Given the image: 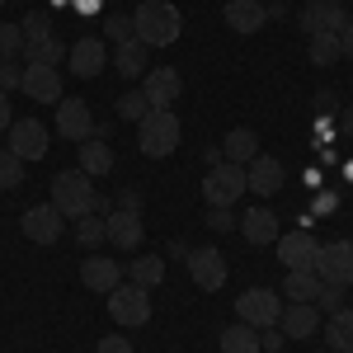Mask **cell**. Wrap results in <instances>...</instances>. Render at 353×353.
Returning a JSON list of instances; mask_svg holds the SVG:
<instances>
[{
  "mask_svg": "<svg viewBox=\"0 0 353 353\" xmlns=\"http://www.w3.org/2000/svg\"><path fill=\"white\" fill-rule=\"evenodd\" d=\"M132 28H137V43H146V48H170L174 38H179V10L170 5V0H141L132 10Z\"/></svg>",
  "mask_w": 353,
  "mask_h": 353,
  "instance_id": "obj_1",
  "label": "cell"
},
{
  "mask_svg": "<svg viewBox=\"0 0 353 353\" xmlns=\"http://www.w3.org/2000/svg\"><path fill=\"white\" fill-rule=\"evenodd\" d=\"M179 137H184V128H179L174 109H151L137 123V146H141V156H151V161L170 156V151L179 146Z\"/></svg>",
  "mask_w": 353,
  "mask_h": 353,
  "instance_id": "obj_2",
  "label": "cell"
},
{
  "mask_svg": "<svg viewBox=\"0 0 353 353\" xmlns=\"http://www.w3.org/2000/svg\"><path fill=\"white\" fill-rule=\"evenodd\" d=\"M52 208L61 217H90L94 212V184H90V174L81 170H61L52 179Z\"/></svg>",
  "mask_w": 353,
  "mask_h": 353,
  "instance_id": "obj_3",
  "label": "cell"
},
{
  "mask_svg": "<svg viewBox=\"0 0 353 353\" xmlns=\"http://www.w3.org/2000/svg\"><path fill=\"white\" fill-rule=\"evenodd\" d=\"M109 316H113V325H123V330H141L151 321V292L137 288V283H118L109 292Z\"/></svg>",
  "mask_w": 353,
  "mask_h": 353,
  "instance_id": "obj_4",
  "label": "cell"
},
{
  "mask_svg": "<svg viewBox=\"0 0 353 353\" xmlns=\"http://www.w3.org/2000/svg\"><path fill=\"white\" fill-rule=\"evenodd\" d=\"M241 193H245V165L221 161L203 174V198H208V208H231Z\"/></svg>",
  "mask_w": 353,
  "mask_h": 353,
  "instance_id": "obj_5",
  "label": "cell"
},
{
  "mask_svg": "<svg viewBox=\"0 0 353 353\" xmlns=\"http://www.w3.org/2000/svg\"><path fill=\"white\" fill-rule=\"evenodd\" d=\"M278 316H283V297L269 292V288H250V292L236 297V321H245V325L269 330V325H278Z\"/></svg>",
  "mask_w": 353,
  "mask_h": 353,
  "instance_id": "obj_6",
  "label": "cell"
},
{
  "mask_svg": "<svg viewBox=\"0 0 353 353\" xmlns=\"http://www.w3.org/2000/svg\"><path fill=\"white\" fill-rule=\"evenodd\" d=\"M297 24H301L306 38H316V33H334V38H339V33L349 28V10H344L339 0H306Z\"/></svg>",
  "mask_w": 353,
  "mask_h": 353,
  "instance_id": "obj_7",
  "label": "cell"
},
{
  "mask_svg": "<svg viewBox=\"0 0 353 353\" xmlns=\"http://www.w3.org/2000/svg\"><path fill=\"white\" fill-rule=\"evenodd\" d=\"M184 264H189V278L203 288V292L226 288V254H221L217 245H198V250H189Z\"/></svg>",
  "mask_w": 353,
  "mask_h": 353,
  "instance_id": "obj_8",
  "label": "cell"
},
{
  "mask_svg": "<svg viewBox=\"0 0 353 353\" xmlns=\"http://www.w3.org/2000/svg\"><path fill=\"white\" fill-rule=\"evenodd\" d=\"M316 278L353 288V241H330L316 250Z\"/></svg>",
  "mask_w": 353,
  "mask_h": 353,
  "instance_id": "obj_9",
  "label": "cell"
},
{
  "mask_svg": "<svg viewBox=\"0 0 353 353\" xmlns=\"http://www.w3.org/2000/svg\"><path fill=\"white\" fill-rule=\"evenodd\" d=\"M5 146L19 156V161H43L48 156V128L38 118H14L10 132H5Z\"/></svg>",
  "mask_w": 353,
  "mask_h": 353,
  "instance_id": "obj_10",
  "label": "cell"
},
{
  "mask_svg": "<svg viewBox=\"0 0 353 353\" xmlns=\"http://www.w3.org/2000/svg\"><path fill=\"white\" fill-rule=\"evenodd\" d=\"M283 184H288V170H283V161L278 156H254V161L245 165V189L259 193V198H273V193H283Z\"/></svg>",
  "mask_w": 353,
  "mask_h": 353,
  "instance_id": "obj_11",
  "label": "cell"
},
{
  "mask_svg": "<svg viewBox=\"0 0 353 353\" xmlns=\"http://www.w3.org/2000/svg\"><path fill=\"white\" fill-rule=\"evenodd\" d=\"M61 226H66V217L57 212L52 203H33L24 217H19V231H24L33 245H52V241H61Z\"/></svg>",
  "mask_w": 353,
  "mask_h": 353,
  "instance_id": "obj_12",
  "label": "cell"
},
{
  "mask_svg": "<svg viewBox=\"0 0 353 353\" xmlns=\"http://www.w3.org/2000/svg\"><path fill=\"white\" fill-rule=\"evenodd\" d=\"M179 90H184V76H179L174 66H151V71L141 76V94H146L151 109H170V104L179 99Z\"/></svg>",
  "mask_w": 353,
  "mask_h": 353,
  "instance_id": "obj_13",
  "label": "cell"
},
{
  "mask_svg": "<svg viewBox=\"0 0 353 353\" xmlns=\"http://www.w3.org/2000/svg\"><path fill=\"white\" fill-rule=\"evenodd\" d=\"M278 259L288 264V269H311L316 273V250H321V241L301 226V231H288V236H278Z\"/></svg>",
  "mask_w": 353,
  "mask_h": 353,
  "instance_id": "obj_14",
  "label": "cell"
},
{
  "mask_svg": "<svg viewBox=\"0 0 353 353\" xmlns=\"http://www.w3.org/2000/svg\"><path fill=\"white\" fill-rule=\"evenodd\" d=\"M57 132L66 141H90L94 137V113L85 99H61L57 104Z\"/></svg>",
  "mask_w": 353,
  "mask_h": 353,
  "instance_id": "obj_15",
  "label": "cell"
},
{
  "mask_svg": "<svg viewBox=\"0 0 353 353\" xmlns=\"http://www.w3.org/2000/svg\"><path fill=\"white\" fill-rule=\"evenodd\" d=\"M66 61H71V71H76L81 81H94V76L109 66V48H104V38H76L71 52H66Z\"/></svg>",
  "mask_w": 353,
  "mask_h": 353,
  "instance_id": "obj_16",
  "label": "cell"
},
{
  "mask_svg": "<svg viewBox=\"0 0 353 353\" xmlns=\"http://www.w3.org/2000/svg\"><path fill=\"white\" fill-rule=\"evenodd\" d=\"M104 226H109V245L113 250H141V241H146L141 212H128V208H113L109 217H104Z\"/></svg>",
  "mask_w": 353,
  "mask_h": 353,
  "instance_id": "obj_17",
  "label": "cell"
},
{
  "mask_svg": "<svg viewBox=\"0 0 353 353\" xmlns=\"http://www.w3.org/2000/svg\"><path fill=\"white\" fill-rule=\"evenodd\" d=\"M33 104H61V71L57 66H24V81H19Z\"/></svg>",
  "mask_w": 353,
  "mask_h": 353,
  "instance_id": "obj_18",
  "label": "cell"
},
{
  "mask_svg": "<svg viewBox=\"0 0 353 353\" xmlns=\"http://www.w3.org/2000/svg\"><path fill=\"white\" fill-rule=\"evenodd\" d=\"M226 28H236V33H259V28L269 24V5L264 0H226Z\"/></svg>",
  "mask_w": 353,
  "mask_h": 353,
  "instance_id": "obj_19",
  "label": "cell"
},
{
  "mask_svg": "<svg viewBox=\"0 0 353 353\" xmlns=\"http://www.w3.org/2000/svg\"><path fill=\"white\" fill-rule=\"evenodd\" d=\"M278 325H283L288 339H311L321 330V311H316V301H292V306H283Z\"/></svg>",
  "mask_w": 353,
  "mask_h": 353,
  "instance_id": "obj_20",
  "label": "cell"
},
{
  "mask_svg": "<svg viewBox=\"0 0 353 353\" xmlns=\"http://www.w3.org/2000/svg\"><path fill=\"white\" fill-rule=\"evenodd\" d=\"M236 226H241V236L250 245H273L278 236H283V231H278V212H269L264 203H259V208H250V212H241Z\"/></svg>",
  "mask_w": 353,
  "mask_h": 353,
  "instance_id": "obj_21",
  "label": "cell"
},
{
  "mask_svg": "<svg viewBox=\"0 0 353 353\" xmlns=\"http://www.w3.org/2000/svg\"><path fill=\"white\" fill-rule=\"evenodd\" d=\"M81 283L90 292H113V288L123 283V264H113L109 254H90L81 264Z\"/></svg>",
  "mask_w": 353,
  "mask_h": 353,
  "instance_id": "obj_22",
  "label": "cell"
},
{
  "mask_svg": "<svg viewBox=\"0 0 353 353\" xmlns=\"http://www.w3.org/2000/svg\"><path fill=\"white\" fill-rule=\"evenodd\" d=\"M66 43L57 38V33H38V38H24V57H28V66H61L66 61Z\"/></svg>",
  "mask_w": 353,
  "mask_h": 353,
  "instance_id": "obj_23",
  "label": "cell"
},
{
  "mask_svg": "<svg viewBox=\"0 0 353 353\" xmlns=\"http://www.w3.org/2000/svg\"><path fill=\"white\" fill-rule=\"evenodd\" d=\"M146 61H151V48H146V43H123V48H113V71H118V76H128V81H141V76H146V71H151V66H146Z\"/></svg>",
  "mask_w": 353,
  "mask_h": 353,
  "instance_id": "obj_24",
  "label": "cell"
},
{
  "mask_svg": "<svg viewBox=\"0 0 353 353\" xmlns=\"http://www.w3.org/2000/svg\"><path fill=\"white\" fill-rule=\"evenodd\" d=\"M221 156H226L231 165H250L254 156H259V137H254V128H231L226 141H221Z\"/></svg>",
  "mask_w": 353,
  "mask_h": 353,
  "instance_id": "obj_25",
  "label": "cell"
},
{
  "mask_svg": "<svg viewBox=\"0 0 353 353\" xmlns=\"http://www.w3.org/2000/svg\"><path fill=\"white\" fill-rule=\"evenodd\" d=\"M81 174H90V179H104V174H113V146L109 141H81Z\"/></svg>",
  "mask_w": 353,
  "mask_h": 353,
  "instance_id": "obj_26",
  "label": "cell"
},
{
  "mask_svg": "<svg viewBox=\"0 0 353 353\" xmlns=\"http://www.w3.org/2000/svg\"><path fill=\"white\" fill-rule=\"evenodd\" d=\"M128 278L151 292V288H161V278H165V259L161 254H137L132 264H128Z\"/></svg>",
  "mask_w": 353,
  "mask_h": 353,
  "instance_id": "obj_27",
  "label": "cell"
},
{
  "mask_svg": "<svg viewBox=\"0 0 353 353\" xmlns=\"http://www.w3.org/2000/svg\"><path fill=\"white\" fill-rule=\"evenodd\" d=\"M221 353H259V330L236 321V325L221 330Z\"/></svg>",
  "mask_w": 353,
  "mask_h": 353,
  "instance_id": "obj_28",
  "label": "cell"
},
{
  "mask_svg": "<svg viewBox=\"0 0 353 353\" xmlns=\"http://www.w3.org/2000/svg\"><path fill=\"white\" fill-rule=\"evenodd\" d=\"M325 344H330L334 353L353 349V306H339V311L330 316V325H325Z\"/></svg>",
  "mask_w": 353,
  "mask_h": 353,
  "instance_id": "obj_29",
  "label": "cell"
},
{
  "mask_svg": "<svg viewBox=\"0 0 353 353\" xmlns=\"http://www.w3.org/2000/svg\"><path fill=\"white\" fill-rule=\"evenodd\" d=\"M283 292H288L292 301H316V292H321V278H316L311 269H288Z\"/></svg>",
  "mask_w": 353,
  "mask_h": 353,
  "instance_id": "obj_30",
  "label": "cell"
},
{
  "mask_svg": "<svg viewBox=\"0 0 353 353\" xmlns=\"http://www.w3.org/2000/svg\"><path fill=\"white\" fill-rule=\"evenodd\" d=\"M306 57H311V66H334L339 61V38L334 33H316L306 43Z\"/></svg>",
  "mask_w": 353,
  "mask_h": 353,
  "instance_id": "obj_31",
  "label": "cell"
},
{
  "mask_svg": "<svg viewBox=\"0 0 353 353\" xmlns=\"http://www.w3.org/2000/svg\"><path fill=\"white\" fill-rule=\"evenodd\" d=\"M19 184H24V161H19L10 146H0V193L19 189Z\"/></svg>",
  "mask_w": 353,
  "mask_h": 353,
  "instance_id": "obj_32",
  "label": "cell"
},
{
  "mask_svg": "<svg viewBox=\"0 0 353 353\" xmlns=\"http://www.w3.org/2000/svg\"><path fill=\"white\" fill-rule=\"evenodd\" d=\"M76 241H81L85 250H99V245L109 241V226H104V217H81V221H76Z\"/></svg>",
  "mask_w": 353,
  "mask_h": 353,
  "instance_id": "obj_33",
  "label": "cell"
},
{
  "mask_svg": "<svg viewBox=\"0 0 353 353\" xmlns=\"http://www.w3.org/2000/svg\"><path fill=\"white\" fill-rule=\"evenodd\" d=\"M151 113V104H146V94L141 90H128V94H118V118H128V123H141Z\"/></svg>",
  "mask_w": 353,
  "mask_h": 353,
  "instance_id": "obj_34",
  "label": "cell"
},
{
  "mask_svg": "<svg viewBox=\"0 0 353 353\" xmlns=\"http://www.w3.org/2000/svg\"><path fill=\"white\" fill-rule=\"evenodd\" d=\"M104 33L113 38V48H123V43H132L137 28H132V14H109L104 19Z\"/></svg>",
  "mask_w": 353,
  "mask_h": 353,
  "instance_id": "obj_35",
  "label": "cell"
},
{
  "mask_svg": "<svg viewBox=\"0 0 353 353\" xmlns=\"http://www.w3.org/2000/svg\"><path fill=\"white\" fill-rule=\"evenodd\" d=\"M19 48H24V28H19V24H5V19H0V61H10V57L19 52Z\"/></svg>",
  "mask_w": 353,
  "mask_h": 353,
  "instance_id": "obj_36",
  "label": "cell"
},
{
  "mask_svg": "<svg viewBox=\"0 0 353 353\" xmlns=\"http://www.w3.org/2000/svg\"><path fill=\"white\" fill-rule=\"evenodd\" d=\"M339 306H344V288H339V283H321V292H316V311L334 316Z\"/></svg>",
  "mask_w": 353,
  "mask_h": 353,
  "instance_id": "obj_37",
  "label": "cell"
},
{
  "mask_svg": "<svg viewBox=\"0 0 353 353\" xmlns=\"http://www.w3.org/2000/svg\"><path fill=\"white\" fill-rule=\"evenodd\" d=\"M19 81H24V66H14V61H0V94L19 90Z\"/></svg>",
  "mask_w": 353,
  "mask_h": 353,
  "instance_id": "obj_38",
  "label": "cell"
},
{
  "mask_svg": "<svg viewBox=\"0 0 353 353\" xmlns=\"http://www.w3.org/2000/svg\"><path fill=\"white\" fill-rule=\"evenodd\" d=\"M19 28H24V38H38V33H52V19H48V14H38V10H28Z\"/></svg>",
  "mask_w": 353,
  "mask_h": 353,
  "instance_id": "obj_39",
  "label": "cell"
},
{
  "mask_svg": "<svg viewBox=\"0 0 353 353\" xmlns=\"http://www.w3.org/2000/svg\"><path fill=\"white\" fill-rule=\"evenodd\" d=\"M236 221H241V217H236L231 208H212V212H208V231H217V236H221V231H231Z\"/></svg>",
  "mask_w": 353,
  "mask_h": 353,
  "instance_id": "obj_40",
  "label": "cell"
},
{
  "mask_svg": "<svg viewBox=\"0 0 353 353\" xmlns=\"http://www.w3.org/2000/svg\"><path fill=\"white\" fill-rule=\"evenodd\" d=\"M94 353H132V344H128L123 334H104V339L94 344Z\"/></svg>",
  "mask_w": 353,
  "mask_h": 353,
  "instance_id": "obj_41",
  "label": "cell"
},
{
  "mask_svg": "<svg viewBox=\"0 0 353 353\" xmlns=\"http://www.w3.org/2000/svg\"><path fill=\"white\" fill-rule=\"evenodd\" d=\"M283 339H288V334L269 325V330H264V339H259V349H269V353H273V349H283Z\"/></svg>",
  "mask_w": 353,
  "mask_h": 353,
  "instance_id": "obj_42",
  "label": "cell"
},
{
  "mask_svg": "<svg viewBox=\"0 0 353 353\" xmlns=\"http://www.w3.org/2000/svg\"><path fill=\"white\" fill-rule=\"evenodd\" d=\"M118 208H128V212H141V193H137V189H123V193H118Z\"/></svg>",
  "mask_w": 353,
  "mask_h": 353,
  "instance_id": "obj_43",
  "label": "cell"
},
{
  "mask_svg": "<svg viewBox=\"0 0 353 353\" xmlns=\"http://www.w3.org/2000/svg\"><path fill=\"white\" fill-rule=\"evenodd\" d=\"M339 57H349V61H353V19H349V28L339 33Z\"/></svg>",
  "mask_w": 353,
  "mask_h": 353,
  "instance_id": "obj_44",
  "label": "cell"
},
{
  "mask_svg": "<svg viewBox=\"0 0 353 353\" xmlns=\"http://www.w3.org/2000/svg\"><path fill=\"white\" fill-rule=\"evenodd\" d=\"M10 123H14V113H10V94H0V132H10Z\"/></svg>",
  "mask_w": 353,
  "mask_h": 353,
  "instance_id": "obj_45",
  "label": "cell"
},
{
  "mask_svg": "<svg viewBox=\"0 0 353 353\" xmlns=\"http://www.w3.org/2000/svg\"><path fill=\"white\" fill-rule=\"evenodd\" d=\"M339 132H344V137H349V141H353V104H349V109H344V113H339Z\"/></svg>",
  "mask_w": 353,
  "mask_h": 353,
  "instance_id": "obj_46",
  "label": "cell"
},
{
  "mask_svg": "<svg viewBox=\"0 0 353 353\" xmlns=\"http://www.w3.org/2000/svg\"><path fill=\"white\" fill-rule=\"evenodd\" d=\"M99 5H104V0H76V10H81V14H94Z\"/></svg>",
  "mask_w": 353,
  "mask_h": 353,
  "instance_id": "obj_47",
  "label": "cell"
},
{
  "mask_svg": "<svg viewBox=\"0 0 353 353\" xmlns=\"http://www.w3.org/2000/svg\"><path fill=\"white\" fill-rule=\"evenodd\" d=\"M344 353H353V349H344Z\"/></svg>",
  "mask_w": 353,
  "mask_h": 353,
  "instance_id": "obj_48",
  "label": "cell"
},
{
  "mask_svg": "<svg viewBox=\"0 0 353 353\" xmlns=\"http://www.w3.org/2000/svg\"><path fill=\"white\" fill-rule=\"evenodd\" d=\"M0 5H5V0H0Z\"/></svg>",
  "mask_w": 353,
  "mask_h": 353,
  "instance_id": "obj_49",
  "label": "cell"
}]
</instances>
